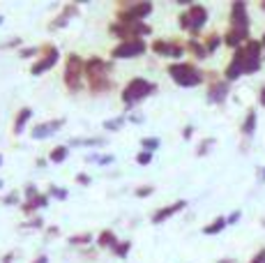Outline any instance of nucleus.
<instances>
[{
    "label": "nucleus",
    "instance_id": "nucleus-1",
    "mask_svg": "<svg viewBox=\"0 0 265 263\" xmlns=\"http://www.w3.org/2000/svg\"><path fill=\"white\" fill-rule=\"evenodd\" d=\"M108 72H111V65L104 58H99V56H92V58L86 60V79H88V86L95 93H104V90L111 88Z\"/></svg>",
    "mask_w": 265,
    "mask_h": 263
},
{
    "label": "nucleus",
    "instance_id": "nucleus-2",
    "mask_svg": "<svg viewBox=\"0 0 265 263\" xmlns=\"http://www.w3.org/2000/svg\"><path fill=\"white\" fill-rule=\"evenodd\" d=\"M108 33L118 39H143V35H150L152 28L145 23V21H113L108 26Z\"/></svg>",
    "mask_w": 265,
    "mask_h": 263
},
{
    "label": "nucleus",
    "instance_id": "nucleus-3",
    "mask_svg": "<svg viewBox=\"0 0 265 263\" xmlns=\"http://www.w3.org/2000/svg\"><path fill=\"white\" fill-rule=\"evenodd\" d=\"M155 90H157V86H155L152 81L136 76V79H132L127 86H124L120 99L124 102V106H134V104H139V102H143L148 95H152Z\"/></svg>",
    "mask_w": 265,
    "mask_h": 263
},
{
    "label": "nucleus",
    "instance_id": "nucleus-4",
    "mask_svg": "<svg viewBox=\"0 0 265 263\" xmlns=\"http://www.w3.org/2000/svg\"><path fill=\"white\" fill-rule=\"evenodd\" d=\"M83 81H86V60H81V56L76 53H70L65 60V86L71 93H79Z\"/></svg>",
    "mask_w": 265,
    "mask_h": 263
},
{
    "label": "nucleus",
    "instance_id": "nucleus-5",
    "mask_svg": "<svg viewBox=\"0 0 265 263\" xmlns=\"http://www.w3.org/2000/svg\"><path fill=\"white\" fill-rule=\"evenodd\" d=\"M168 76L176 81L177 86H182V88L198 86V83L203 81L201 72L196 70L194 65H189V62H173V65L168 67Z\"/></svg>",
    "mask_w": 265,
    "mask_h": 263
},
{
    "label": "nucleus",
    "instance_id": "nucleus-6",
    "mask_svg": "<svg viewBox=\"0 0 265 263\" xmlns=\"http://www.w3.org/2000/svg\"><path fill=\"white\" fill-rule=\"evenodd\" d=\"M208 21V9L203 5H189L185 14H180V28L189 33H198Z\"/></svg>",
    "mask_w": 265,
    "mask_h": 263
},
{
    "label": "nucleus",
    "instance_id": "nucleus-7",
    "mask_svg": "<svg viewBox=\"0 0 265 263\" xmlns=\"http://www.w3.org/2000/svg\"><path fill=\"white\" fill-rule=\"evenodd\" d=\"M148 51V44L145 39H127V42H120L115 46L111 56L115 60H132V58H139L143 53Z\"/></svg>",
    "mask_w": 265,
    "mask_h": 263
},
{
    "label": "nucleus",
    "instance_id": "nucleus-8",
    "mask_svg": "<svg viewBox=\"0 0 265 263\" xmlns=\"http://www.w3.org/2000/svg\"><path fill=\"white\" fill-rule=\"evenodd\" d=\"M152 12V2L143 0V2H134V5H124L123 12L118 14V21H145V17Z\"/></svg>",
    "mask_w": 265,
    "mask_h": 263
},
{
    "label": "nucleus",
    "instance_id": "nucleus-9",
    "mask_svg": "<svg viewBox=\"0 0 265 263\" xmlns=\"http://www.w3.org/2000/svg\"><path fill=\"white\" fill-rule=\"evenodd\" d=\"M44 51H46V56L44 58H39V60L30 67V74L33 76H39V74H44L46 70H51L55 62L60 60V51L55 49V46H44Z\"/></svg>",
    "mask_w": 265,
    "mask_h": 263
},
{
    "label": "nucleus",
    "instance_id": "nucleus-10",
    "mask_svg": "<svg viewBox=\"0 0 265 263\" xmlns=\"http://www.w3.org/2000/svg\"><path fill=\"white\" fill-rule=\"evenodd\" d=\"M152 51L157 53V56H164V58L180 60L185 56V46H180L176 42H166V39H157V42H152Z\"/></svg>",
    "mask_w": 265,
    "mask_h": 263
},
{
    "label": "nucleus",
    "instance_id": "nucleus-11",
    "mask_svg": "<svg viewBox=\"0 0 265 263\" xmlns=\"http://www.w3.org/2000/svg\"><path fill=\"white\" fill-rule=\"evenodd\" d=\"M62 125H65V120L62 118H55V120H49V123H39L35 125L33 130H30V136L37 141H42V139H49L51 134H55V132L60 130Z\"/></svg>",
    "mask_w": 265,
    "mask_h": 263
},
{
    "label": "nucleus",
    "instance_id": "nucleus-12",
    "mask_svg": "<svg viewBox=\"0 0 265 263\" xmlns=\"http://www.w3.org/2000/svg\"><path fill=\"white\" fill-rule=\"evenodd\" d=\"M185 206H187V201H176V203H171V206H164V208H159V210L152 215V224H161V222H166V219L173 217L176 212L185 210Z\"/></svg>",
    "mask_w": 265,
    "mask_h": 263
},
{
    "label": "nucleus",
    "instance_id": "nucleus-13",
    "mask_svg": "<svg viewBox=\"0 0 265 263\" xmlns=\"http://www.w3.org/2000/svg\"><path fill=\"white\" fill-rule=\"evenodd\" d=\"M230 19H233V26L240 30H247V5L245 2H235L230 7Z\"/></svg>",
    "mask_w": 265,
    "mask_h": 263
},
{
    "label": "nucleus",
    "instance_id": "nucleus-14",
    "mask_svg": "<svg viewBox=\"0 0 265 263\" xmlns=\"http://www.w3.org/2000/svg\"><path fill=\"white\" fill-rule=\"evenodd\" d=\"M30 118H33V109H30V106H23V109L18 111L17 120H14V134H21V132L26 130V125L30 123Z\"/></svg>",
    "mask_w": 265,
    "mask_h": 263
},
{
    "label": "nucleus",
    "instance_id": "nucleus-15",
    "mask_svg": "<svg viewBox=\"0 0 265 263\" xmlns=\"http://www.w3.org/2000/svg\"><path fill=\"white\" fill-rule=\"evenodd\" d=\"M118 243H120V240L115 238L113 231H102L97 236V245L102 247V249H111V252H113L115 247H118Z\"/></svg>",
    "mask_w": 265,
    "mask_h": 263
},
{
    "label": "nucleus",
    "instance_id": "nucleus-16",
    "mask_svg": "<svg viewBox=\"0 0 265 263\" xmlns=\"http://www.w3.org/2000/svg\"><path fill=\"white\" fill-rule=\"evenodd\" d=\"M49 206V194H39V196H35L33 201H26L23 203V212H35V210H39V208H46Z\"/></svg>",
    "mask_w": 265,
    "mask_h": 263
},
{
    "label": "nucleus",
    "instance_id": "nucleus-17",
    "mask_svg": "<svg viewBox=\"0 0 265 263\" xmlns=\"http://www.w3.org/2000/svg\"><path fill=\"white\" fill-rule=\"evenodd\" d=\"M70 155V146H55V148L49 152V162L51 164H62Z\"/></svg>",
    "mask_w": 265,
    "mask_h": 263
},
{
    "label": "nucleus",
    "instance_id": "nucleus-18",
    "mask_svg": "<svg viewBox=\"0 0 265 263\" xmlns=\"http://www.w3.org/2000/svg\"><path fill=\"white\" fill-rule=\"evenodd\" d=\"M226 93H229V88L224 86V83H217V86L210 88L208 99H210V102H224V99H226Z\"/></svg>",
    "mask_w": 265,
    "mask_h": 263
},
{
    "label": "nucleus",
    "instance_id": "nucleus-19",
    "mask_svg": "<svg viewBox=\"0 0 265 263\" xmlns=\"http://www.w3.org/2000/svg\"><path fill=\"white\" fill-rule=\"evenodd\" d=\"M71 146H86V148H99L104 146V139L102 136H95V139H71L70 141V148Z\"/></svg>",
    "mask_w": 265,
    "mask_h": 263
},
{
    "label": "nucleus",
    "instance_id": "nucleus-20",
    "mask_svg": "<svg viewBox=\"0 0 265 263\" xmlns=\"http://www.w3.org/2000/svg\"><path fill=\"white\" fill-rule=\"evenodd\" d=\"M245 37H247V30H240V28H233V30L229 33V35H226V44H229V46H238V44L242 42Z\"/></svg>",
    "mask_w": 265,
    "mask_h": 263
},
{
    "label": "nucleus",
    "instance_id": "nucleus-21",
    "mask_svg": "<svg viewBox=\"0 0 265 263\" xmlns=\"http://www.w3.org/2000/svg\"><path fill=\"white\" fill-rule=\"evenodd\" d=\"M226 224H229V222H226L224 217H217L212 224H208V226L203 228V233H205V236H214V233H219V231L226 226Z\"/></svg>",
    "mask_w": 265,
    "mask_h": 263
},
{
    "label": "nucleus",
    "instance_id": "nucleus-22",
    "mask_svg": "<svg viewBox=\"0 0 265 263\" xmlns=\"http://www.w3.org/2000/svg\"><path fill=\"white\" fill-rule=\"evenodd\" d=\"M124 123H127V118H124V115H118V118H111V120H106V123H104V130H106V132H118V130H123Z\"/></svg>",
    "mask_w": 265,
    "mask_h": 263
},
{
    "label": "nucleus",
    "instance_id": "nucleus-23",
    "mask_svg": "<svg viewBox=\"0 0 265 263\" xmlns=\"http://www.w3.org/2000/svg\"><path fill=\"white\" fill-rule=\"evenodd\" d=\"M254 127H256V111H249L245 118V125H242V132L249 136V134H254Z\"/></svg>",
    "mask_w": 265,
    "mask_h": 263
},
{
    "label": "nucleus",
    "instance_id": "nucleus-24",
    "mask_svg": "<svg viewBox=\"0 0 265 263\" xmlns=\"http://www.w3.org/2000/svg\"><path fill=\"white\" fill-rule=\"evenodd\" d=\"M159 146H161V141H159L157 136H150V139H141V148L148 150V152H155Z\"/></svg>",
    "mask_w": 265,
    "mask_h": 263
},
{
    "label": "nucleus",
    "instance_id": "nucleus-25",
    "mask_svg": "<svg viewBox=\"0 0 265 263\" xmlns=\"http://www.w3.org/2000/svg\"><path fill=\"white\" fill-rule=\"evenodd\" d=\"M88 162H95V164H102V167H108V164H113L115 157L113 155H90Z\"/></svg>",
    "mask_w": 265,
    "mask_h": 263
},
{
    "label": "nucleus",
    "instance_id": "nucleus-26",
    "mask_svg": "<svg viewBox=\"0 0 265 263\" xmlns=\"http://www.w3.org/2000/svg\"><path fill=\"white\" fill-rule=\"evenodd\" d=\"M49 196H51V199H58V201H65L70 194H67V189H62L58 185H51V187H49Z\"/></svg>",
    "mask_w": 265,
    "mask_h": 263
},
{
    "label": "nucleus",
    "instance_id": "nucleus-27",
    "mask_svg": "<svg viewBox=\"0 0 265 263\" xmlns=\"http://www.w3.org/2000/svg\"><path fill=\"white\" fill-rule=\"evenodd\" d=\"M95 238L90 236V233H79V236H71L70 238V245H90Z\"/></svg>",
    "mask_w": 265,
    "mask_h": 263
},
{
    "label": "nucleus",
    "instance_id": "nucleus-28",
    "mask_svg": "<svg viewBox=\"0 0 265 263\" xmlns=\"http://www.w3.org/2000/svg\"><path fill=\"white\" fill-rule=\"evenodd\" d=\"M129 249H132V243H129V240H124V243H118V247L113 249V254L120 256V259H127Z\"/></svg>",
    "mask_w": 265,
    "mask_h": 263
},
{
    "label": "nucleus",
    "instance_id": "nucleus-29",
    "mask_svg": "<svg viewBox=\"0 0 265 263\" xmlns=\"http://www.w3.org/2000/svg\"><path fill=\"white\" fill-rule=\"evenodd\" d=\"M152 162V152H148V150H141L139 155H136V164L139 167H148Z\"/></svg>",
    "mask_w": 265,
    "mask_h": 263
},
{
    "label": "nucleus",
    "instance_id": "nucleus-30",
    "mask_svg": "<svg viewBox=\"0 0 265 263\" xmlns=\"http://www.w3.org/2000/svg\"><path fill=\"white\" fill-rule=\"evenodd\" d=\"M189 49H192V51H194L198 58H208V49H205V46H201L196 39H192V42H189Z\"/></svg>",
    "mask_w": 265,
    "mask_h": 263
},
{
    "label": "nucleus",
    "instance_id": "nucleus-31",
    "mask_svg": "<svg viewBox=\"0 0 265 263\" xmlns=\"http://www.w3.org/2000/svg\"><path fill=\"white\" fill-rule=\"evenodd\" d=\"M37 53H39L37 46H26V49H21V51H18V58L28 60V58H33V56H37Z\"/></svg>",
    "mask_w": 265,
    "mask_h": 263
},
{
    "label": "nucleus",
    "instance_id": "nucleus-32",
    "mask_svg": "<svg viewBox=\"0 0 265 263\" xmlns=\"http://www.w3.org/2000/svg\"><path fill=\"white\" fill-rule=\"evenodd\" d=\"M18 201H21L18 192H9V194H5V199H2V206H17Z\"/></svg>",
    "mask_w": 265,
    "mask_h": 263
},
{
    "label": "nucleus",
    "instance_id": "nucleus-33",
    "mask_svg": "<svg viewBox=\"0 0 265 263\" xmlns=\"http://www.w3.org/2000/svg\"><path fill=\"white\" fill-rule=\"evenodd\" d=\"M152 192H155V187H152V185H145V187H136V189H134V194H136L139 199H145V196H150Z\"/></svg>",
    "mask_w": 265,
    "mask_h": 263
},
{
    "label": "nucleus",
    "instance_id": "nucleus-34",
    "mask_svg": "<svg viewBox=\"0 0 265 263\" xmlns=\"http://www.w3.org/2000/svg\"><path fill=\"white\" fill-rule=\"evenodd\" d=\"M67 23H70V19L67 17H58L55 19V21H51V23H49V30H58V28H62V26H67Z\"/></svg>",
    "mask_w": 265,
    "mask_h": 263
},
{
    "label": "nucleus",
    "instance_id": "nucleus-35",
    "mask_svg": "<svg viewBox=\"0 0 265 263\" xmlns=\"http://www.w3.org/2000/svg\"><path fill=\"white\" fill-rule=\"evenodd\" d=\"M76 14H79V5H67V7L62 9V17H67V19L76 17Z\"/></svg>",
    "mask_w": 265,
    "mask_h": 263
},
{
    "label": "nucleus",
    "instance_id": "nucleus-36",
    "mask_svg": "<svg viewBox=\"0 0 265 263\" xmlns=\"http://www.w3.org/2000/svg\"><path fill=\"white\" fill-rule=\"evenodd\" d=\"M35 196H39L37 187H35V185H28V187H26V201H33Z\"/></svg>",
    "mask_w": 265,
    "mask_h": 263
},
{
    "label": "nucleus",
    "instance_id": "nucleus-37",
    "mask_svg": "<svg viewBox=\"0 0 265 263\" xmlns=\"http://www.w3.org/2000/svg\"><path fill=\"white\" fill-rule=\"evenodd\" d=\"M219 42H221L219 37H217V35H212L210 39H208V46H205V49H208V53H210V51H214V49L219 46Z\"/></svg>",
    "mask_w": 265,
    "mask_h": 263
},
{
    "label": "nucleus",
    "instance_id": "nucleus-38",
    "mask_svg": "<svg viewBox=\"0 0 265 263\" xmlns=\"http://www.w3.org/2000/svg\"><path fill=\"white\" fill-rule=\"evenodd\" d=\"M76 183L83 185V187H88V185L92 183V178H90L88 173H79V175H76Z\"/></svg>",
    "mask_w": 265,
    "mask_h": 263
},
{
    "label": "nucleus",
    "instance_id": "nucleus-39",
    "mask_svg": "<svg viewBox=\"0 0 265 263\" xmlns=\"http://www.w3.org/2000/svg\"><path fill=\"white\" fill-rule=\"evenodd\" d=\"M26 226H28V228H42V226H44V219H42V217H35V219H30Z\"/></svg>",
    "mask_w": 265,
    "mask_h": 263
},
{
    "label": "nucleus",
    "instance_id": "nucleus-40",
    "mask_svg": "<svg viewBox=\"0 0 265 263\" xmlns=\"http://www.w3.org/2000/svg\"><path fill=\"white\" fill-rule=\"evenodd\" d=\"M212 143H214V139H205L203 143H201V148H198V155H205V152H208V148H210Z\"/></svg>",
    "mask_w": 265,
    "mask_h": 263
},
{
    "label": "nucleus",
    "instance_id": "nucleus-41",
    "mask_svg": "<svg viewBox=\"0 0 265 263\" xmlns=\"http://www.w3.org/2000/svg\"><path fill=\"white\" fill-rule=\"evenodd\" d=\"M251 263H265V249H263V252H258V254L254 256V261H251Z\"/></svg>",
    "mask_w": 265,
    "mask_h": 263
},
{
    "label": "nucleus",
    "instance_id": "nucleus-42",
    "mask_svg": "<svg viewBox=\"0 0 265 263\" xmlns=\"http://www.w3.org/2000/svg\"><path fill=\"white\" fill-rule=\"evenodd\" d=\"M238 219H240V210H235V212H233V215H230L229 219H226V222H229V224H235Z\"/></svg>",
    "mask_w": 265,
    "mask_h": 263
},
{
    "label": "nucleus",
    "instance_id": "nucleus-43",
    "mask_svg": "<svg viewBox=\"0 0 265 263\" xmlns=\"http://www.w3.org/2000/svg\"><path fill=\"white\" fill-rule=\"evenodd\" d=\"M192 134H194V127H192V125H189V127H185L182 136H185V139H192Z\"/></svg>",
    "mask_w": 265,
    "mask_h": 263
},
{
    "label": "nucleus",
    "instance_id": "nucleus-44",
    "mask_svg": "<svg viewBox=\"0 0 265 263\" xmlns=\"http://www.w3.org/2000/svg\"><path fill=\"white\" fill-rule=\"evenodd\" d=\"M33 263H49V256H46V254L37 256V259H35V261H33Z\"/></svg>",
    "mask_w": 265,
    "mask_h": 263
},
{
    "label": "nucleus",
    "instance_id": "nucleus-45",
    "mask_svg": "<svg viewBox=\"0 0 265 263\" xmlns=\"http://www.w3.org/2000/svg\"><path fill=\"white\" fill-rule=\"evenodd\" d=\"M12 261H14V254H12V252L2 256V263H12Z\"/></svg>",
    "mask_w": 265,
    "mask_h": 263
},
{
    "label": "nucleus",
    "instance_id": "nucleus-46",
    "mask_svg": "<svg viewBox=\"0 0 265 263\" xmlns=\"http://www.w3.org/2000/svg\"><path fill=\"white\" fill-rule=\"evenodd\" d=\"M18 44H21V39H12V42H7L5 46H18Z\"/></svg>",
    "mask_w": 265,
    "mask_h": 263
},
{
    "label": "nucleus",
    "instance_id": "nucleus-47",
    "mask_svg": "<svg viewBox=\"0 0 265 263\" xmlns=\"http://www.w3.org/2000/svg\"><path fill=\"white\" fill-rule=\"evenodd\" d=\"M261 104L265 106V88H263V90H261Z\"/></svg>",
    "mask_w": 265,
    "mask_h": 263
},
{
    "label": "nucleus",
    "instance_id": "nucleus-48",
    "mask_svg": "<svg viewBox=\"0 0 265 263\" xmlns=\"http://www.w3.org/2000/svg\"><path fill=\"white\" fill-rule=\"evenodd\" d=\"M0 26H2V17H0Z\"/></svg>",
    "mask_w": 265,
    "mask_h": 263
},
{
    "label": "nucleus",
    "instance_id": "nucleus-49",
    "mask_svg": "<svg viewBox=\"0 0 265 263\" xmlns=\"http://www.w3.org/2000/svg\"><path fill=\"white\" fill-rule=\"evenodd\" d=\"M0 164H2V155H0Z\"/></svg>",
    "mask_w": 265,
    "mask_h": 263
},
{
    "label": "nucleus",
    "instance_id": "nucleus-50",
    "mask_svg": "<svg viewBox=\"0 0 265 263\" xmlns=\"http://www.w3.org/2000/svg\"><path fill=\"white\" fill-rule=\"evenodd\" d=\"M0 187H2V180H0Z\"/></svg>",
    "mask_w": 265,
    "mask_h": 263
},
{
    "label": "nucleus",
    "instance_id": "nucleus-51",
    "mask_svg": "<svg viewBox=\"0 0 265 263\" xmlns=\"http://www.w3.org/2000/svg\"><path fill=\"white\" fill-rule=\"evenodd\" d=\"M263 9H265V2H263Z\"/></svg>",
    "mask_w": 265,
    "mask_h": 263
},
{
    "label": "nucleus",
    "instance_id": "nucleus-52",
    "mask_svg": "<svg viewBox=\"0 0 265 263\" xmlns=\"http://www.w3.org/2000/svg\"><path fill=\"white\" fill-rule=\"evenodd\" d=\"M263 44H265V39H263Z\"/></svg>",
    "mask_w": 265,
    "mask_h": 263
}]
</instances>
